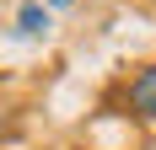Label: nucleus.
<instances>
[{
  "mask_svg": "<svg viewBox=\"0 0 156 150\" xmlns=\"http://www.w3.org/2000/svg\"><path fill=\"white\" fill-rule=\"evenodd\" d=\"M48 5H54V11H65V5H70V0H48Z\"/></svg>",
  "mask_w": 156,
  "mask_h": 150,
  "instance_id": "3",
  "label": "nucleus"
},
{
  "mask_svg": "<svg viewBox=\"0 0 156 150\" xmlns=\"http://www.w3.org/2000/svg\"><path fill=\"white\" fill-rule=\"evenodd\" d=\"M16 32H22V38H43L48 32V5L43 0H27V5L16 11Z\"/></svg>",
  "mask_w": 156,
  "mask_h": 150,
  "instance_id": "2",
  "label": "nucleus"
},
{
  "mask_svg": "<svg viewBox=\"0 0 156 150\" xmlns=\"http://www.w3.org/2000/svg\"><path fill=\"white\" fill-rule=\"evenodd\" d=\"M124 113L135 123H156V64L135 70V80L124 86Z\"/></svg>",
  "mask_w": 156,
  "mask_h": 150,
  "instance_id": "1",
  "label": "nucleus"
}]
</instances>
